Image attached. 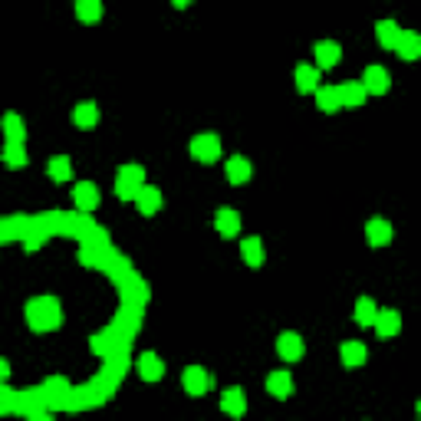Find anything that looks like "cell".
Wrapping results in <instances>:
<instances>
[{
  "mask_svg": "<svg viewBox=\"0 0 421 421\" xmlns=\"http://www.w3.org/2000/svg\"><path fill=\"white\" fill-rule=\"evenodd\" d=\"M24 323L30 336H60L66 329L69 316H66V300L63 293H33L24 303Z\"/></svg>",
  "mask_w": 421,
  "mask_h": 421,
  "instance_id": "obj_1",
  "label": "cell"
},
{
  "mask_svg": "<svg viewBox=\"0 0 421 421\" xmlns=\"http://www.w3.org/2000/svg\"><path fill=\"white\" fill-rule=\"evenodd\" d=\"M145 188V168L142 165H122L115 175V198L135 201V194Z\"/></svg>",
  "mask_w": 421,
  "mask_h": 421,
  "instance_id": "obj_2",
  "label": "cell"
},
{
  "mask_svg": "<svg viewBox=\"0 0 421 421\" xmlns=\"http://www.w3.org/2000/svg\"><path fill=\"white\" fill-rule=\"evenodd\" d=\"M191 158H198V162H217L221 158V138L214 132H201V135L191 138Z\"/></svg>",
  "mask_w": 421,
  "mask_h": 421,
  "instance_id": "obj_3",
  "label": "cell"
},
{
  "mask_svg": "<svg viewBox=\"0 0 421 421\" xmlns=\"http://www.w3.org/2000/svg\"><path fill=\"white\" fill-rule=\"evenodd\" d=\"M388 86H392V79H388L385 66H369L362 73V89H365V95H385Z\"/></svg>",
  "mask_w": 421,
  "mask_h": 421,
  "instance_id": "obj_4",
  "label": "cell"
},
{
  "mask_svg": "<svg viewBox=\"0 0 421 421\" xmlns=\"http://www.w3.org/2000/svg\"><path fill=\"white\" fill-rule=\"evenodd\" d=\"M181 382H184V392H188V395L198 398V395H204L207 388H211L214 378H211V372H207V369H201V365H191V369H184Z\"/></svg>",
  "mask_w": 421,
  "mask_h": 421,
  "instance_id": "obj_5",
  "label": "cell"
},
{
  "mask_svg": "<svg viewBox=\"0 0 421 421\" xmlns=\"http://www.w3.org/2000/svg\"><path fill=\"white\" fill-rule=\"evenodd\" d=\"M276 353H280L284 362H300L303 353H306L300 333H280V339H276Z\"/></svg>",
  "mask_w": 421,
  "mask_h": 421,
  "instance_id": "obj_6",
  "label": "cell"
},
{
  "mask_svg": "<svg viewBox=\"0 0 421 421\" xmlns=\"http://www.w3.org/2000/svg\"><path fill=\"white\" fill-rule=\"evenodd\" d=\"M135 372L142 382H158L165 375V362L158 359V353H142L135 362Z\"/></svg>",
  "mask_w": 421,
  "mask_h": 421,
  "instance_id": "obj_7",
  "label": "cell"
},
{
  "mask_svg": "<svg viewBox=\"0 0 421 421\" xmlns=\"http://www.w3.org/2000/svg\"><path fill=\"white\" fill-rule=\"evenodd\" d=\"M392 237H395V231H392V224L382 221V217H372V221L365 224V241H369V247H385V244H392Z\"/></svg>",
  "mask_w": 421,
  "mask_h": 421,
  "instance_id": "obj_8",
  "label": "cell"
},
{
  "mask_svg": "<svg viewBox=\"0 0 421 421\" xmlns=\"http://www.w3.org/2000/svg\"><path fill=\"white\" fill-rule=\"evenodd\" d=\"M221 412L231 415V418H244V415H247V395H244V388H227V392H224Z\"/></svg>",
  "mask_w": 421,
  "mask_h": 421,
  "instance_id": "obj_9",
  "label": "cell"
},
{
  "mask_svg": "<svg viewBox=\"0 0 421 421\" xmlns=\"http://www.w3.org/2000/svg\"><path fill=\"white\" fill-rule=\"evenodd\" d=\"M73 201H76L79 211H95L99 207V188H95L93 181H79L76 188H73Z\"/></svg>",
  "mask_w": 421,
  "mask_h": 421,
  "instance_id": "obj_10",
  "label": "cell"
},
{
  "mask_svg": "<svg viewBox=\"0 0 421 421\" xmlns=\"http://www.w3.org/2000/svg\"><path fill=\"white\" fill-rule=\"evenodd\" d=\"M375 333L378 336H385V339H392V336H398L402 333V316H398L395 310H378L375 313Z\"/></svg>",
  "mask_w": 421,
  "mask_h": 421,
  "instance_id": "obj_11",
  "label": "cell"
},
{
  "mask_svg": "<svg viewBox=\"0 0 421 421\" xmlns=\"http://www.w3.org/2000/svg\"><path fill=\"white\" fill-rule=\"evenodd\" d=\"M313 53H316L319 69H333L336 63L343 60V50H339V43H333V40H319V43L313 46Z\"/></svg>",
  "mask_w": 421,
  "mask_h": 421,
  "instance_id": "obj_12",
  "label": "cell"
},
{
  "mask_svg": "<svg viewBox=\"0 0 421 421\" xmlns=\"http://www.w3.org/2000/svg\"><path fill=\"white\" fill-rule=\"evenodd\" d=\"M214 227L221 237H237V231H241V214H237L234 207H221L214 217Z\"/></svg>",
  "mask_w": 421,
  "mask_h": 421,
  "instance_id": "obj_13",
  "label": "cell"
},
{
  "mask_svg": "<svg viewBox=\"0 0 421 421\" xmlns=\"http://www.w3.org/2000/svg\"><path fill=\"white\" fill-rule=\"evenodd\" d=\"M135 204H138V211H142L145 217L158 214V211H162V191L152 188V184H145V188L135 194Z\"/></svg>",
  "mask_w": 421,
  "mask_h": 421,
  "instance_id": "obj_14",
  "label": "cell"
},
{
  "mask_svg": "<svg viewBox=\"0 0 421 421\" xmlns=\"http://www.w3.org/2000/svg\"><path fill=\"white\" fill-rule=\"evenodd\" d=\"M339 359H343L345 369H359L362 362L369 359V349L362 343H355V339H349V343H343V349H339Z\"/></svg>",
  "mask_w": 421,
  "mask_h": 421,
  "instance_id": "obj_15",
  "label": "cell"
},
{
  "mask_svg": "<svg viewBox=\"0 0 421 421\" xmlns=\"http://www.w3.org/2000/svg\"><path fill=\"white\" fill-rule=\"evenodd\" d=\"M266 392H270L274 398H290L293 395V375L286 369L270 372V378H266Z\"/></svg>",
  "mask_w": 421,
  "mask_h": 421,
  "instance_id": "obj_16",
  "label": "cell"
},
{
  "mask_svg": "<svg viewBox=\"0 0 421 421\" xmlns=\"http://www.w3.org/2000/svg\"><path fill=\"white\" fill-rule=\"evenodd\" d=\"M296 89L303 95H310L319 89V66H310V63H300L296 66Z\"/></svg>",
  "mask_w": 421,
  "mask_h": 421,
  "instance_id": "obj_17",
  "label": "cell"
},
{
  "mask_svg": "<svg viewBox=\"0 0 421 421\" xmlns=\"http://www.w3.org/2000/svg\"><path fill=\"white\" fill-rule=\"evenodd\" d=\"M395 53L402 56V60H418L421 56V36L415 33V30H402V36H398V43H395Z\"/></svg>",
  "mask_w": 421,
  "mask_h": 421,
  "instance_id": "obj_18",
  "label": "cell"
},
{
  "mask_svg": "<svg viewBox=\"0 0 421 421\" xmlns=\"http://www.w3.org/2000/svg\"><path fill=\"white\" fill-rule=\"evenodd\" d=\"M336 93H339V105H345V109H359L365 103L362 83H343V86H336Z\"/></svg>",
  "mask_w": 421,
  "mask_h": 421,
  "instance_id": "obj_19",
  "label": "cell"
},
{
  "mask_svg": "<svg viewBox=\"0 0 421 421\" xmlns=\"http://www.w3.org/2000/svg\"><path fill=\"white\" fill-rule=\"evenodd\" d=\"M0 129H4L7 142H20V145H26V125H24V119H20L17 112H7L4 122H0Z\"/></svg>",
  "mask_w": 421,
  "mask_h": 421,
  "instance_id": "obj_20",
  "label": "cell"
},
{
  "mask_svg": "<svg viewBox=\"0 0 421 421\" xmlns=\"http://www.w3.org/2000/svg\"><path fill=\"white\" fill-rule=\"evenodd\" d=\"M398 36H402V26H398L395 20H378L375 24V40L385 46V50H395Z\"/></svg>",
  "mask_w": 421,
  "mask_h": 421,
  "instance_id": "obj_21",
  "label": "cell"
},
{
  "mask_svg": "<svg viewBox=\"0 0 421 421\" xmlns=\"http://www.w3.org/2000/svg\"><path fill=\"white\" fill-rule=\"evenodd\" d=\"M95 122H99V105L95 103H79L73 109V125L76 129H93Z\"/></svg>",
  "mask_w": 421,
  "mask_h": 421,
  "instance_id": "obj_22",
  "label": "cell"
},
{
  "mask_svg": "<svg viewBox=\"0 0 421 421\" xmlns=\"http://www.w3.org/2000/svg\"><path fill=\"white\" fill-rule=\"evenodd\" d=\"M250 175H254V168H250L247 158L234 155L231 162H227V181H231V184H247Z\"/></svg>",
  "mask_w": 421,
  "mask_h": 421,
  "instance_id": "obj_23",
  "label": "cell"
},
{
  "mask_svg": "<svg viewBox=\"0 0 421 421\" xmlns=\"http://www.w3.org/2000/svg\"><path fill=\"white\" fill-rule=\"evenodd\" d=\"M241 254H244V260H247V266H264V257H266L264 237H247V241L241 244Z\"/></svg>",
  "mask_w": 421,
  "mask_h": 421,
  "instance_id": "obj_24",
  "label": "cell"
},
{
  "mask_svg": "<svg viewBox=\"0 0 421 421\" xmlns=\"http://www.w3.org/2000/svg\"><path fill=\"white\" fill-rule=\"evenodd\" d=\"M76 17L83 24H99L103 20V0H76Z\"/></svg>",
  "mask_w": 421,
  "mask_h": 421,
  "instance_id": "obj_25",
  "label": "cell"
},
{
  "mask_svg": "<svg viewBox=\"0 0 421 421\" xmlns=\"http://www.w3.org/2000/svg\"><path fill=\"white\" fill-rule=\"evenodd\" d=\"M375 313H378L375 300H369V296H359V300H355V323H359V326H372V323H375Z\"/></svg>",
  "mask_w": 421,
  "mask_h": 421,
  "instance_id": "obj_26",
  "label": "cell"
},
{
  "mask_svg": "<svg viewBox=\"0 0 421 421\" xmlns=\"http://www.w3.org/2000/svg\"><path fill=\"white\" fill-rule=\"evenodd\" d=\"M4 165H7V168H24L26 165V145L7 142V148H4Z\"/></svg>",
  "mask_w": 421,
  "mask_h": 421,
  "instance_id": "obj_27",
  "label": "cell"
},
{
  "mask_svg": "<svg viewBox=\"0 0 421 421\" xmlns=\"http://www.w3.org/2000/svg\"><path fill=\"white\" fill-rule=\"evenodd\" d=\"M46 175H50L53 181H69L73 178V165H69L66 155H56L50 165H46Z\"/></svg>",
  "mask_w": 421,
  "mask_h": 421,
  "instance_id": "obj_28",
  "label": "cell"
},
{
  "mask_svg": "<svg viewBox=\"0 0 421 421\" xmlns=\"http://www.w3.org/2000/svg\"><path fill=\"white\" fill-rule=\"evenodd\" d=\"M316 105H319L323 112L343 109V105H339V93H336V86H319V89H316Z\"/></svg>",
  "mask_w": 421,
  "mask_h": 421,
  "instance_id": "obj_29",
  "label": "cell"
},
{
  "mask_svg": "<svg viewBox=\"0 0 421 421\" xmlns=\"http://www.w3.org/2000/svg\"><path fill=\"white\" fill-rule=\"evenodd\" d=\"M172 4H175V7H188L191 0H172Z\"/></svg>",
  "mask_w": 421,
  "mask_h": 421,
  "instance_id": "obj_30",
  "label": "cell"
}]
</instances>
